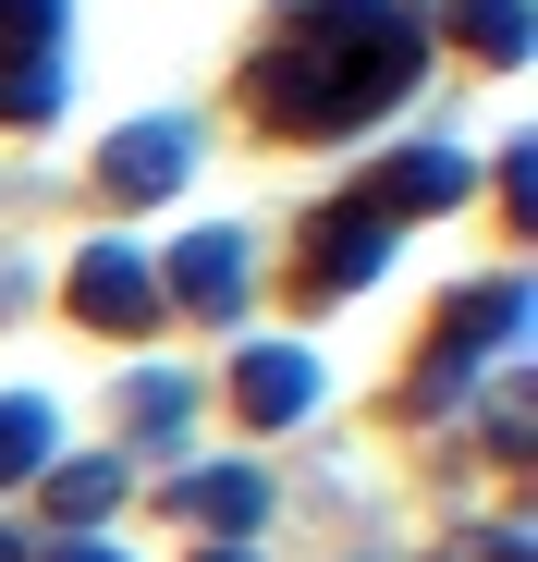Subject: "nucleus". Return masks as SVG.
<instances>
[{"mask_svg":"<svg viewBox=\"0 0 538 562\" xmlns=\"http://www.w3.org/2000/svg\"><path fill=\"white\" fill-rule=\"evenodd\" d=\"M209 562H245V550H209Z\"/></svg>","mask_w":538,"mask_h":562,"instance_id":"obj_18","label":"nucleus"},{"mask_svg":"<svg viewBox=\"0 0 538 562\" xmlns=\"http://www.w3.org/2000/svg\"><path fill=\"white\" fill-rule=\"evenodd\" d=\"M171 514L209 526V538H245L269 514V490H257V464H197V477H171Z\"/></svg>","mask_w":538,"mask_h":562,"instance_id":"obj_8","label":"nucleus"},{"mask_svg":"<svg viewBox=\"0 0 538 562\" xmlns=\"http://www.w3.org/2000/svg\"><path fill=\"white\" fill-rule=\"evenodd\" d=\"M61 562H111V550H99V538H61Z\"/></svg>","mask_w":538,"mask_h":562,"instance_id":"obj_16","label":"nucleus"},{"mask_svg":"<svg viewBox=\"0 0 538 562\" xmlns=\"http://www.w3.org/2000/svg\"><path fill=\"white\" fill-rule=\"evenodd\" d=\"M61 111V61H0V123H49Z\"/></svg>","mask_w":538,"mask_h":562,"instance_id":"obj_14","label":"nucleus"},{"mask_svg":"<svg viewBox=\"0 0 538 562\" xmlns=\"http://www.w3.org/2000/svg\"><path fill=\"white\" fill-rule=\"evenodd\" d=\"M74 318H86V330H147V318H159V269H147L135 245H86V257H74Z\"/></svg>","mask_w":538,"mask_h":562,"instance_id":"obj_2","label":"nucleus"},{"mask_svg":"<svg viewBox=\"0 0 538 562\" xmlns=\"http://www.w3.org/2000/svg\"><path fill=\"white\" fill-rule=\"evenodd\" d=\"M37 464H49V404H0V490H13V477H37Z\"/></svg>","mask_w":538,"mask_h":562,"instance_id":"obj_13","label":"nucleus"},{"mask_svg":"<svg viewBox=\"0 0 538 562\" xmlns=\"http://www.w3.org/2000/svg\"><path fill=\"white\" fill-rule=\"evenodd\" d=\"M171 306L233 318L245 306V233H184V245H171Z\"/></svg>","mask_w":538,"mask_h":562,"instance_id":"obj_7","label":"nucleus"},{"mask_svg":"<svg viewBox=\"0 0 538 562\" xmlns=\"http://www.w3.org/2000/svg\"><path fill=\"white\" fill-rule=\"evenodd\" d=\"M428 37L404 13H368V25H282V49L257 61V111L282 123V135H343V123H368L392 111L404 86H416Z\"/></svg>","mask_w":538,"mask_h":562,"instance_id":"obj_1","label":"nucleus"},{"mask_svg":"<svg viewBox=\"0 0 538 562\" xmlns=\"http://www.w3.org/2000/svg\"><path fill=\"white\" fill-rule=\"evenodd\" d=\"M0 562H37V550H25V538H0Z\"/></svg>","mask_w":538,"mask_h":562,"instance_id":"obj_17","label":"nucleus"},{"mask_svg":"<svg viewBox=\"0 0 538 562\" xmlns=\"http://www.w3.org/2000/svg\"><path fill=\"white\" fill-rule=\"evenodd\" d=\"M380 257H392V221H380L368 196L318 209V233H306V294H343V281H380Z\"/></svg>","mask_w":538,"mask_h":562,"instance_id":"obj_3","label":"nucleus"},{"mask_svg":"<svg viewBox=\"0 0 538 562\" xmlns=\"http://www.w3.org/2000/svg\"><path fill=\"white\" fill-rule=\"evenodd\" d=\"M453 37L478 61H526V0H453Z\"/></svg>","mask_w":538,"mask_h":562,"instance_id":"obj_12","label":"nucleus"},{"mask_svg":"<svg viewBox=\"0 0 538 562\" xmlns=\"http://www.w3.org/2000/svg\"><path fill=\"white\" fill-rule=\"evenodd\" d=\"M466 183H478V171H466L453 147H404V159H380L368 209H380V221H392V209H466Z\"/></svg>","mask_w":538,"mask_h":562,"instance_id":"obj_9","label":"nucleus"},{"mask_svg":"<svg viewBox=\"0 0 538 562\" xmlns=\"http://www.w3.org/2000/svg\"><path fill=\"white\" fill-rule=\"evenodd\" d=\"M184 171H197V135H184V123H123V135H111V159H99L111 196H171Z\"/></svg>","mask_w":538,"mask_h":562,"instance_id":"obj_4","label":"nucleus"},{"mask_svg":"<svg viewBox=\"0 0 538 562\" xmlns=\"http://www.w3.org/2000/svg\"><path fill=\"white\" fill-rule=\"evenodd\" d=\"M478 562H526V538H478Z\"/></svg>","mask_w":538,"mask_h":562,"instance_id":"obj_15","label":"nucleus"},{"mask_svg":"<svg viewBox=\"0 0 538 562\" xmlns=\"http://www.w3.org/2000/svg\"><path fill=\"white\" fill-rule=\"evenodd\" d=\"M111 502H123V464H111V452H74V464H49V514H61L74 538L99 526Z\"/></svg>","mask_w":538,"mask_h":562,"instance_id":"obj_10","label":"nucleus"},{"mask_svg":"<svg viewBox=\"0 0 538 562\" xmlns=\"http://www.w3.org/2000/svg\"><path fill=\"white\" fill-rule=\"evenodd\" d=\"M233 404H245V428H294V416L318 404V367H306L294 342H257V355L233 367Z\"/></svg>","mask_w":538,"mask_h":562,"instance_id":"obj_5","label":"nucleus"},{"mask_svg":"<svg viewBox=\"0 0 538 562\" xmlns=\"http://www.w3.org/2000/svg\"><path fill=\"white\" fill-rule=\"evenodd\" d=\"M184 416H197V380H171V367H159V380H123V428H135V440L171 452V440H184Z\"/></svg>","mask_w":538,"mask_h":562,"instance_id":"obj_11","label":"nucleus"},{"mask_svg":"<svg viewBox=\"0 0 538 562\" xmlns=\"http://www.w3.org/2000/svg\"><path fill=\"white\" fill-rule=\"evenodd\" d=\"M514 318H526V281H478L466 306H440V355H428V380H466V367H478Z\"/></svg>","mask_w":538,"mask_h":562,"instance_id":"obj_6","label":"nucleus"}]
</instances>
